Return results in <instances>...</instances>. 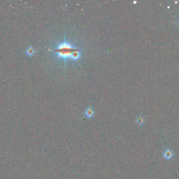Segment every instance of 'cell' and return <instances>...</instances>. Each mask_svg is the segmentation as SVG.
<instances>
[{"label":"cell","mask_w":179,"mask_h":179,"mask_svg":"<svg viewBox=\"0 0 179 179\" xmlns=\"http://www.w3.org/2000/svg\"><path fill=\"white\" fill-rule=\"evenodd\" d=\"M79 50L74 47L71 44H69V43L67 42H63L58 46V48L55 50V51L57 53L59 52V51H75Z\"/></svg>","instance_id":"1"},{"label":"cell","mask_w":179,"mask_h":179,"mask_svg":"<svg viewBox=\"0 0 179 179\" xmlns=\"http://www.w3.org/2000/svg\"><path fill=\"white\" fill-rule=\"evenodd\" d=\"M95 112L94 109L91 107L86 108L85 110L84 115L88 118H91L94 116Z\"/></svg>","instance_id":"2"},{"label":"cell","mask_w":179,"mask_h":179,"mask_svg":"<svg viewBox=\"0 0 179 179\" xmlns=\"http://www.w3.org/2000/svg\"><path fill=\"white\" fill-rule=\"evenodd\" d=\"M163 156L165 159H166L167 160L171 159L173 156V152L171 150H169V149H167V150H165L163 152Z\"/></svg>","instance_id":"3"},{"label":"cell","mask_w":179,"mask_h":179,"mask_svg":"<svg viewBox=\"0 0 179 179\" xmlns=\"http://www.w3.org/2000/svg\"><path fill=\"white\" fill-rule=\"evenodd\" d=\"M145 119L142 116H138L136 118V119L135 123H137L138 124H139V126H142L143 125V123H145Z\"/></svg>","instance_id":"4"},{"label":"cell","mask_w":179,"mask_h":179,"mask_svg":"<svg viewBox=\"0 0 179 179\" xmlns=\"http://www.w3.org/2000/svg\"><path fill=\"white\" fill-rule=\"evenodd\" d=\"M26 53L29 56H32L34 55L35 53V49L32 47V46H29L27 48L26 50Z\"/></svg>","instance_id":"5"}]
</instances>
